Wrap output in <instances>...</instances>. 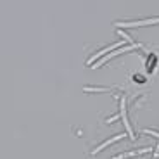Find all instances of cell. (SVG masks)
<instances>
[{"instance_id":"6da1fadb","label":"cell","mask_w":159,"mask_h":159,"mask_svg":"<svg viewBox=\"0 0 159 159\" xmlns=\"http://www.w3.org/2000/svg\"><path fill=\"white\" fill-rule=\"evenodd\" d=\"M159 24V17H152L147 21H135V23H116V28H139V26H147V24Z\"/></svg>"},{"instance_id":"7a4b0ae2","label":"cell","mask_w":159,"mask_h":159,"mask_svg":"<svg viewBox=\"0 0 159 159\" xmlns=\"http://www.w3.org/2000/svg\"><path fill=\"white\" fill-rule=\"evenodd\" d=\"M119 109H121V118H123L125 128L128 130V135H130V139H135V135H133V131H131L130 123H128V118H126V107H125V99H121V104H119Z\"/></svg>"},{"instance_id":"3957f363","label":"cell","mask_w":159,"mask_h":159,"mask_svg":"<svg viewBox=\"0 0 159 159\" xmlns=\"http://www.w3.org/2000/svg\"><path fill=\"white\" fill-rule=\"evenodd\" d=\"M118 47H119V43H118V45H111V47H107V48H104V50H100L99 54H95V56H92L90 59H88V64L95 62L97 59H102V56H107V54L112 50V48H118Z\"/></svg>"},{"instance_id":"277c9868","label":"cell","mask_w":159,"mask_h":159,"mask_svg":"<svg viewBox=\"0 0 159 159\" xmlns=\"http://www.w3.org/2000/svg\"><path fill=\"white\" fill-rule=\"evenodd\" d=\"M123 137H125V135H118V137H112V139H109L107 142H104L102 145H99V147H97L95 151L92 152V154L95 156L97 152H100V151H102V149H106V147H107V145H111V143H114V142H118V140H121V139H123Z\"/></svg>"},{"instance_id":"5b68a950","label":"cell","mask_w":159,"mask_h":159,"mask_svg":"<svg viewBox=\"0 0 159 159\" xmlns=\"http://www.w3.org/2000/svg\"><path fill=\"white\" fill-rule=\"evenodd\" d=\"M151 151V147H145L142 151H133V152H126V154H121V156H116L114 159H125V157H133V156H139V154H145V152Z\"/></svg>"},{"instance_id":"8992f818","label":"cell","mask_w":159,"mask_h":159,"mask_svg":"<svg viewBox=\"0 0 159 159\" xmlns=\"http://www.w3.org/2000/svg\"><path fill=\"white\" fill-rule=\"evenodd\" d=\"M85 92H107V88H92V87H85Z\"/></svg>"},{"instance_id":"52a82bcc","label":"cell","mask_w":159,"mask_h":159,"mask_svg":"<svg viewBox=\"0 0 159 159\" xmlns=\"http://www.w3.org/2000/svg\"><path fill=\"white\" fill-rule=\"evenodd\" d=\"M145 133H149V135H152V137H157V139H159V133H157V131H152V130H145Z\"/></svg>"},{"instance_id":"ba28073f","label":"cell","mask_w":159,"mask_h":159,"mask_svg":"<svg viewBox=\"0 0 159 159\" xmlns=\"http://www.w3.org/2000/svg\"><path fill=\"white\" fill-rule=\"evenodd\" d=\"M119 35L123 36V38H125V40H128V42H131V38H130V36H128V35H126V33H123V31H119Z\"/></svg>"},{"instance_id":"9c48e42d","label":"cell","mask_w":159,"mask_h":159,"mask_svg":"<svg viewBox=\"0 0 159 159\" xmlns=\"http://www.w3.org/2000/svg\"><path fill=\"white\" fill-rule=\"evenodd\" d=\"M157 157H159V147L156 149V156H154V159H157Z\"/></svg>"}]
</instances>
